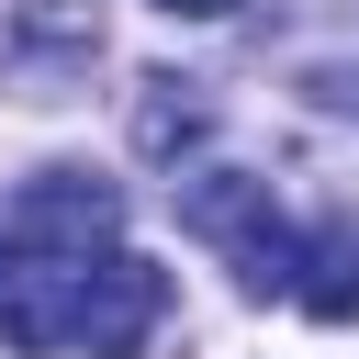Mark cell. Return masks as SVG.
<instances>
[{"instance_id": "1", "label": "cell", "mask_w": 359, "mask_h": 359, "mask_svg": "<svg viewBox=\"0 0 359 359\" xmlns=\"http://www.w3.org/2000/svg\"><path fill=\"white\" fill-rule=\"evenodd\" d=\"M180 224H191L247 292H292V224L269 213V180H247V168H202V180L180 191Z\"/></svg>"}, {"instance_id": "2", "label": "cell", "mask_w": 359, "mask_h": 359, "mask_svg": "<svg viewBox=\"0 0 359 359\" xmlns=\"http://www.w3.org/2000/svg\"><path fill=\"white\" fill-rule=\"evenodd\" d=\"M112 224H123V191L90 168H34L11 191V247H34V258H101Z\"/></svg>"}, {"instance_id": "3", "label": "cell", "mask_w": 359, "mask_h": 359, "mask_svg": "<svg viewBox=\"0 0 359 359\" xmlns=\"http://www.w3.org/2000/svg\"><path fill=\"white\" fill-rule=\"evenodd\" d=\"M157 314H168V269H146V258H123V247L79 258V314H67V348H90V359H135V348L157 337Z\"/></svg>"}, {"instance_id": "4", "label": "cell", "mask_w": 359, "mask_h": 359, "mask_svg": "<svg viewBox=\"0 0 359 359\" xmlns=\"http://www.w3.org/2000/svg\"><path fill=\"white\" fill-rule=\"evenodd\" d=\"M90 56H101V11L90 0H11L0 67H11L22 101H67V79H90Z\"/></svg>"}, {"instance_id": "5", "label": "cell", "mask_w": 359, "mask_h": 359, "mask_svg": "<svg viewBox=\"0 0 359 359\" xmlns=\"http://www.w3.org/2000/svg\"><path fill=\"white\" fill-rule=\"evenodd\" d=\"M67 314H79V258L0 247V337L11 348H67Z\"/></svg>"}, {"instance_id": "6", "label": "cell", "mask_w": 359, "mask_h": 359, "mask_svg": "<svg viewBox=\"0 0 359 359\" xmlns=\"http://www.w3.org/2000/svg\"><path fill=\"white\" fill-rule=\"evenodd\" d=\"M292 303H303L314 325H348V314H359V224H314V236L292 247Z\"/></svg>"}, {"instance_id": "7", "label": "cell", "mask_w": 359, "mask_h": 359, "mask_svg": "<svg viewBox=\"0 0 359 359\" xmlns=\"http://www.w3.org/2000/svg\"><path fill=\"white\" fill-rule=\"evenodd\" d=\"M146 101H135V146L146 157H180V146H202V101H191V79H135Z\"/></svg>"}, {"instance_id": "8", "label": "cell", "mask_w": 359, "mask_h": 359, "mask_svg": "<svg viewBox=\"0 0 359 359\" xmlns=\"http://www.w3.org/2000/svg\"><path fill=\"white\" fill-rule=\"evenodd\" d=\"M168 22H213V11H236V0H157Z\"/></svg>"}]
</instances>
